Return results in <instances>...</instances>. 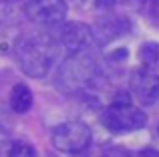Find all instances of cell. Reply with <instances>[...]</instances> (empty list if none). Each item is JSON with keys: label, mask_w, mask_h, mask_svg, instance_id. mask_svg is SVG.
Returning a JSON list of instances; mask_svg holds the SVG:
<instances>
[{"label": "cell", "mask_w": 159, "mask_h": 157, "mask_svg": "<svg viewBox=\"0 0 159 157\" xmlns=\"http://www.w3.org/2000/svg\"><path fill=\"white\" fill-rule=\"evenodd\" d=\"M58 56V43L48 34L26 36L16 44V63L24 75L43 78L48 75Z\"/></svg>", "instance_id": "cell-1"}, {"label": "cell", "mask_w": 159, "mask_h": 157, "mask_svg": "<svg viewBox=\"0 0 159 157\" xmlns=\"http://www.w3.org/2000/svg\"><path fill=\"white\" fill-rule=\"evenodd\" d=\"M103 125L111 133H131L147 125V115L143 113V109L133 105L131 95L127 91H121L103 111Z\"/></svg>", "instance_id": "cell-2"}, {"label": "cell", "mask_w": 159, "mask_h": 157, "mask_svg": "<svg viewBox=\"0 0 159 157\" xmlns=\"http://www.w3.org/2000/svg\"><path fill=\"white\" fill-rule=\"evenodd\" d=\"M95 77H97L95 61L89 56L87 51H83V52L69 55V59L62 63L61 71H58L57 83L65 91H79L89 85Z\"/></svg>", "instance_id": "cell-3"}, {"label": "cell", "mask_w": 159, "mask_h": 157, "mask_svg": "<svg viewBox=\"0 0 159 157\" xmlns=\"http://www.w3.org/2000/svg\"><path fill=\"white\" fill-rule=\"evenodd\" d=\"M91 129L81 121H66V123H61L52 129L51 133V141H52V147L61 153H66V155H77V153H83L87 147L91 145Z\"/></svg>", "instance_id": "cell-4"}, {"label": "cell", "mask_w": 159, "mask_h": 157, "mask_svg": "<svg viewBox=\"0 0 159 157\" xmlns=\"http://www.w3.org/2000/svg\"><path fill=\"white\" fill-rule=\"evenodd\" d=\"M66 12L69 6L65 0H28L24 6L26 18L43 28L62 26L66 20Z\"/></svg>", "instance_id": "cell-5"}, {"label": "cell", "mask_w": 159, "mask_h": 157, "mask_svg": "<svg viewBox=\"0 0 159 157\" xmlns=\"http://www.w3.org/2000/svg\"><path fill=\"white\" fill-rule=\"evenodd\" d=\"M129 89L139 105H155L159 101V73L145 65H139L129 75Z\"/></svg>", "instance_id": "cell-6"}, {"label": "cell", "mask_w": 159, "mask_h": 157, "mask_svg": "<svg viewBox=\"0 0 159 157\" xmlns=\"http://www.w3.org/2000/svg\"><path fill=\"white\" fill-rule=\"evenodd\" d=\"M62 48H65L69 55H75V52H83L91 47L93 43V32L87 24L81 22H69L62 26V32L58 36Z\"/></svg>", "instance_id": "cell-7"}, {"label": "cell", "mask_w": 159, "mask_h": 157, "mask_svg": "<svg viewBox=\"0 0 159 157\" xmlns=\"http://www.w3.org/2000/svg\"><path fill=\"white\" fill-rule=\"evenodd\" d=\"M10 107L16 113H26L32 107V91L28 89L24 83H18V85L12 87L10 91Z\"/></svg>", "instance_id": "cell-8"}, {"label": "cell", "mask_w": 159, "mask_h": 157, "mask_svg": "<svg viewBox=\"0 0 159 157\" xmlns=\"http://www.w3.org/2000/svg\"><path fill=\"white\" fill-rule=\"evenodd\" d=\"M139 59H141V65L153 69V71H159V44H155V43L141 44Z\"/></svg>", "instance_id": "cell-9"}, {"label": "cell", "mask_w": 159, "mask_h": 157, "mask_svg": "<svg viewBox=\"0 0 159 157\" xmlns=\"http://www.w3.org/2000/svg\"><path fill=\"white\" fill-rule=\"evenodd\" d=\"M8 157H36V149L26 141H14L8 151Z\"/></svg>", "instance_id": "cell-10"}, {"label": "cell", "mask_w": 159, "mask_h": 157, "mask_svg": "<svg viewBox=\"0 0 159 157\" xmlns=\"http://www.w3.org/2000/svg\"><path fill=\"white\" fill-rule=\"evenodd\" d=\"M103 157H131V153L123 147H107L103 151Z\"/></svg>", "instance_id": "cell-11"}, {"label": "cell", "mask_w": 159, "mask_h": 157, "mask_svg": "<svg viewBox=\"0 0 159 157\" xmlns=\"http://www.w3.org/2000/svg\"><path fill=\"white\" fill-rule=\"evenodd\" d=\"M137 157H159V151L153 149V147H147V149H141Z\"/></svg>", "instance_id": "cell-12"}, {"label": "cell", "mask_w": 159, "mask_h": 157, "mask_svg": "<svg viewBox=\"0 0 159 157\" xmlns=\"http://www.w3.org/2000/svg\"><path fill=\"white\" fill-rule=\"evenodd\" d=\"M153 10L159 12V0H153Z\"/></svg>", "instance_id": "cell-13"}]
</instances>
